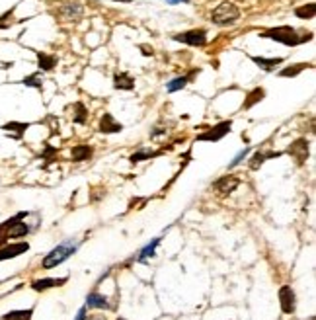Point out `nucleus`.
<instances>
[{"label": "nucleus", "instance_id": "nucleus-1", "mask_svg": "<svg viewBox=\"0 0 316 320\" xmlns=\"http://www.w3.org/2000/svg\"><path fill=\"white\" fill-rule=\"evenodd\" d=\"M260 37H263V39H273V41H277V43L289 45V47H295V45H298V43L310 41V39H312V34L298 36L295 28H291V26H279V28H271V30L262 32Z\"/></svg>", "mask_w": 316, "mask_h": 320}, {"label": "nucleus", "instance_id": "nucleus-2", "mask_svg": "<svg viewBox=\"0 0 316 320\" xmlns=\"http://www.w3.org/2000/svg\"><path fill=\"white\" fill-rule=\"evenodd\" d=\"M26 217H28V213H18L0 225V246H4L10 238H24L28 232L32 231L30 225L24 223Z\"/></svg>", "mask_w": 316, "mask_h": 320}, {"label": "nucleus", "instance_id": "nucleus-3", "mask_svg": "<svg viewBox=\"0 0 316 320\" xmlns=\"http://www.w3.org/2000/svg\"><path fill=\"white\" fill-rule=\"evenodd\" d=\"M238 18H240V10H238V6H236L234 2H230V0L221 2V4L213 10V14H211V22H213L215 26H221V28L236 24Z\"/></svg>", "mask_w": 316, "mask_h": 320}, {"label": "nucleus", "instance_id": "nucleus-4", "mask_svg": "<svg viewBox=\"0 0 316 320\" xmlns=\"http://www.w3.org/2000/svg\"><path fill=\"white\" fill-rule=\"evenodd\" d=\"M76 248H78V246H74V244H70V242L55 246V248H53L49 254H45V258L41 260V267H43V269H53V267L61 266L65 260H69L70 256L76 252Z\"/></svg>", "mask_w": 316, "mask_h": 320}, {"label": "nucleus", "instance_id": "nucleus-5", "mask_svg": "<svg viewBox=\"0 0 316 320\" xmlns=\"http://www.w3.org/2000/svg\"><path fill=\"white\" fill-rule=\"evenodd\" d=\"M174 41H182L186 45H192V47H203L207 43V32L205 30H190V32H184V34H176L172 37Z\"/></svg>", "mask_w": 316, "mask_h": 320}, {"label": "nucleus", "instance_id": "nucleus-6", "mask_svg": "<svg viewBox=\"0 0 316 320\" xmlns=\"http://www.w3.org/2000/svg\"><path fill=\"white\" fill-rule=\"evenodd\" d=\"M230 127H232V121H230V119H228V121H221V123H217L215 127H211L209 131L197 135V141H209V142L221 141L225 135L230 133Z\"/></svg>", "mask_w": 316, "mask_h": 320}, {"label": "nucleus", "instance_id": "nucleus-7", "mask_svg": "<svg viewBox=\"0 0 316 320\" xmlns=\"http://www.w3.org/2000/svg\"><path fill=\"white\" fill-rule=\"evenodd\" d=\"M279 304L283 314H293L297 310V295L289 285H283L279 289Z\"/></svg>", "mask_w": 316, "mask_h": 320}, {"label": "nucleus", "instance_id": "nucleus-8", "mask_svg": "<svg viewBox=\"0 0 316 320\" xmlns=\"http://www.w3.org/2000/svg\"><path fill=\"white\" fill-rule=\"evenodd\" d=\"M84 14V6L80 2H67L59 8V16L67 22H78Z\"/></svg>", "mask_w": 316, "mask_h": 320}, {"label": "nucleus", "instance_id": "nucleus-9", "mask_svg": "<svg viewBox=\"0 0 316 320\" xmlns=\"http://www.w3.org/2000/svg\"><path fill=\"white\" fill-rule=\"evenodd\" d=\"M28 250H30V244H28V242L4 244V246H0V262H4V260H12V258H18V256L26 254Z\"/></svg>", "mask_w": 316, "mask_h": 320}, {"label": "nucleus", "instance_id": "nucleus-10", "mask_svg": "<svg viewBox=\"0 0 316 320\" xmlns=\"http://www.w3.org/2000/svg\"><path fill=\"white\" fill-rule=\"evenodd\" d=\"M287 154H291L297 160V164H304V160L308 158V141L306 139H297L295 142H291V146L287 148Z\"/></svg>", "mask_w": 316, "mask_h": 320}, {"label": "nucleus", "instance_id": "nucleus-11", "mask_svg": "<svg viewBox=\"0 0 316 320\" xmlns=\"http://www.w3.org/2000/svg\"><path fill=\"white\" fill-rule=\"evenodd\" d=\"M238 186H240V180L236 178V176H223V178H219L217 182H213V190L219 192L221 196L232 194Z\"/></svg>", "mask_w": 316, "mask_h": 320}, {"label": "nucleus", "instance_id": "nucleus-12", "mask_svg": "<svg viewBox=\"0 0 316 320\" xmlns=\"http://www.w3.org/2000/svg\"><path fill=\"white\" fill-rule=\"evenodd\" d=\"M69 281V277H45V279H34L32 281V289L34 291H47V289H53V287H61Z\"/></svg>", "mask_w": 316, "mask_h": 320}, {"label": "nucleus", "instance_id": "nucleus-13", "mask_svg": "<svg viewBox=\"0 0 316 320\" xmlns=\"http://www.w3.org/2000/svg\"><path fill=\"white\" fill-rule=\"evenodd\" d=\"M279 156H283V152H277V150H269V152L258 150V152H254V154H252V158H250V162H248V166H250V170H258L265 160L279 158Z\"/></svg>", "mask_w": 316, "mask_h": 320}, {"label": "nucleus", "instance_id": "nucleus-14", "mask_svg": "<svg viewBox=\"0 0 316 320\" xmlns=\"http://www.w3.org/2000/svg\"><path fill=\"white\" fill-rule=\"evenodd\" d=\"M121 131L123 125L119 121H115L111 113H104V117L100 119V133L109 135V133H121Z\"/></svg>", "mask_w": 316, "mask_h": 320}, {"label": "nucleus", "instance_id": "nucleus-15", "mask_svg": "<svg viewBox=\"0 0 316 320\" xmlns=\"http://www.w3.org/2000/svg\"><path fill=\"white\" fill-rule=\"evenodd\" d=\"M250 59H252V63H256V65L265 72L275 71V67H279L281 63H283V59H281V57H275V59H265V57H256V55H252Z\"/></svg>", "mask_w": 316, "mask_h": 320}, {"label": "nucleus", "instance_id": "nucleus-16", "mask_svg": "<svg viewBox=\"0 0 316 320\" xmlns=\"http://www.w3.org/2000/svg\"><path fill=\"white\" fill-rule=\"evenodd\" d=\"M86 308H111V304L107 302L104 295H100L98 291H92L90 295L86 297Z\"/></svg>", "mask_w": 316, "mask_h": 320}, {"label": "nucleus", "instance_id": "nucleus-17", "mask_svg": "<svg viewBox=\"0 0 316 320\" xmlns=\"http://www.w3.org/2000/svg\"><path fill=\"white\" fill-rule=\"evenodd\" d=\"M113 86L117 90H133L135 88V78L127 72H117L113 76Z\"/></svg>", "mask_w": 316, "mask_h": 320}, {"label": "nucleus", "instance_id": "nucleus-18", "mask_svg": "<svg viewBox=\"0 0 316 320\" xmlns=\"http://www.w3.org/2000/svg\"><path fill=\"white\" fill-rule=\"evenodd\" d=\"M72 160L74 162H84V160H90L92 158V154H94V148L92 146H88V144H76V146H72Z\"/></svg>", "mask_w": 316, "mask_h": 320}, {"label": "nucleus", "instance_id": "nucleus-19", "mask_svg": "<svg viewBox=\"0 0 316 320\" xmlns=\"http://www.w3.org/2000/svg\"><path fill=\"white\" fill-rule=\"evenodd\" d=\"M197 72H199V69H197V71H192L190 74H186V76H178V78H174V80H170V82H168V86H166V90H168V92H178V90L186 88V86H188V82L192 80Z\"/></svg>", "mask_w": 316, "mask_h": 320}, {"label": "nucleus", "instance_id": "nucleus-20", "mask_svg": "<svg viewBox=\"0 0 316 320\" xmlns=\"http://www.w3.org/2000/svg\"><path fill=\"white\" fill-rule=\"evenodd\" d=\"M160 154H164V148L162 150H139V152H133L129 160L133 162V164H137V162H142V160H150V158H156Z\"/></svg>", "mask_w": 316, "mask_h": 320}, {"label": "nucleus", "instance_id": "nucleus-21", "mask_svg": "<svg viewBox=\"0 0 316 320\" xmlns=\"http://www.w3.org/2000/svg\"><path fill=\"white\" fill-rule=\"evenodd\" d=\"M263 96H265V90H263V88H254L252 92H250V94H248V96H246L242 107H244V109H250L252 106H256L258 102H262Z\"/></svg>", "mask_w": 316, "mask_h": 320}, {"label": "nucleus", "instance_id": "nucleus-22", "mask_svg": "<svg viewBox=\"0 0 316 320\" xmlns=\"http://www.w3.org/2000/svg\"><path fill=\"white\" fill-rule=\"evenodd\" d=\"M32 316H34V308H24V310H10L2 314L0 320H32Z\"/></svg>", "mask_w": 316, "mask_h": 320}, {"label": "nucleus", "instance_id": "nucleus-23", "mask_svg": "<svg viewBox=\"0 0 316 320\" xmlns=\"http://www.w3.org/2000/svg\"><path fill=\"white\" fill-rule=\"evenodd\" d=\"M316 14V4L314 2H310V4H302V6H298L295 8V16L300 20H312Z\"/></svg>", "mask_w": 316, "mask_h": 320}, {"label": "nucleus", "instance_id": "nucleus-24", "mask_svg": "<svg viewBox=\"0 0 316 320\" xmlns=\"http://www.w3.org/2000/svg\"><path fill=\"white\" fill-rule=\"evenodd\" d=\"M37 63H39V69L41 71H53L55 69V65H57V59L53 57V55H47V53H37Z\"/></svg>", "mask_w": 316, "mask_h": 320}, {"label": "nucleus", "instance_id": "nucleus-25", "mask_svg": "<svg viewBox=\"0 0 316 320\" xmlns=\"http://www.w3.org/2000/svg\"><path fill=\"white\" fill-rule=\"evenodd\" d=\"M28 127H30V123H18V121H10V123L4 125L2 129H4V131H8V133H14V135H12L14 139H20V137L26 133V129H28Z\"/></svg>", "mask_w": 316, "mask_h": 320}, {"label": "nucleus", "instance_id": "nucleus-26", "mask_svg": "<svg viewBox=\"0 0 316 320\" xmlns=\"http://www.w3.org/2000/svg\"><path fill=\"white\" fill-rule=\"evenodd\" d=\"M72 121L78 125H84L88 121V111L86 107H84V104L82 102H76L74 104V115H72Z\"/></svg>", "mask_w": 316, "mask_h": 320}, {"label": "nucleus", "instance_id": "nucleus-27", "mask_svg": "<svg viewBox=\"0 0 316 320\" xmlns=\"http://www.w3.org/2000/svg\"><path fill=\"white\" fill-rule=\"evenodd\" d=\"M158 244H160V238H152V242H150V244H146L144 248L140 250V254L137 256V262H144L146 258H152V256H154V252H156Z\"/></svg>", "mask_w": 316, "mask_h": 320}, {"label": "nucleus", "instance_id": "nucleus-28", "mask_svg": "<svg viewBox=\"0 0 316 320\" xmlns=\"http://www.w3.org/2000/svg\"><path fill=\"white\" fill-rule=\"evenodd\" d=\"M308 67H312V65L298 63V65H293V67H287V69L279 71V76H283V78H293V76H297L298 72H302L304 69H308Z\"/></svg>", "mask_w": 316, "mask_h": 320}, {"label": "nucleus", "instance_id": "nucleus-29", "mask_svg": "<svg viewBox=\"0 0 316 320\" xmlns=\"http://www.w3.org/2000/svg\"><path fill=\"white\" fill-rule=\"evenodd\" d=\"M22 84L24 86H30V88H37L41 90L43 88V80H41V76L35 72V74H30V76H26L24 80H22Z\"/></svg>", "mask_w": 316, "mask_h": 320}, {"label": "nucleus", "instance_id": "nucleus-30", "mask_svg": "<svg viewBox=\"0 0 316 320\" xmlns=\"http://www.w3.org/2000/svg\"><path fill=\"white\" fill-rule=\"evenodd\" d=\"M41 158L47 160V164L55 162V160H57V148H53L51 144H47V146H45V152L41 154ZM47 164H45V166H47Z\"/></svg>", "mask_w": 316, "mask_h": 320}, {"label": "nucleus", "instance_id": "nucleus-31", "mask_svg": "<svg viewBox=\"0 0 316 320\" xmlns=\"http://www.w3.org/2000/svg\"><path fill=\"white\" fill-rule=\"evenodd\" d=\"M248 152H250V148H242V150H240V152H238V154H236V156L232 158V162L228 164V170L236 168V166H238V164H240V162H242V160H244L246 156H248Z\"/></svg>", "mask_w": 316, "mask_h": 320}, {"label": "nucleus", "instance_id": "nucleus-32", "mask_svg": "<svg viewBox=\"0 0 316 320\" xmlns=\"http://www.w3.org/2000/svg\"><path fill=\"white\" fill-rule=\"evenodd\" d=\"M139 49L144 57H152V55H154V49H152V47H148V45H139Z\"/></svg>", "mask_w": 316, "mask_h": 320}, {"label": "nucleus", "instance_id": "nucleus-33", "mask_svg": "<svg viewBox=\"0 0 316 320\" xmlns=\"http://www.w3.org/2000/svg\"><path fill=\"white\" fill-rule=\"evenodd\" d=\"M84 318H86V306H82V308L76 312V318L74 320H84Z\"/></svg>", "mask_w": 316, "mask_h": 320}, {"label": "nucleus", "instance_id": "nucleus-34", "mask_svg": "<svg viewBox=\"0 0 316 320\" xmlns=\"http://www.w3.org/2000/svg\"><path fill=\"white\" fill-rule=\"evenodd\" d=\"M162 133H166V129H164V127H156V129H154V131L150 133V137L154 139V137H158V135H162Z\"/></svg>", "mask_w": 316, "mask_h": 320}, {"label": "nucleus", "instance_id": "nucleus-35", "mask_svg": "<svg viewBox=\"0 0 316 320\" xmlns=\"http://www.w3.org/2000/svg\"><path fill=\"white\" fill-rule=\"evenodd\" d=\"M168 4H180V2H190V0H166Z\"/></svg>", "mask_w": 316, "mask_h": 320}, {"label": "nucleus", "instance_id": "nucleus-36", "mask_svg": "<svg viewBox=\"0 0 316 320\" xmlns=\"http://www.w3.org/2000/svg\"><path fill=\"white\" fill-rule=\"evenodd\" d=\"M117 320H125V318H117Z\"/></svg>", "mask_w": 316, "mask_h": 320}]
</instances>
